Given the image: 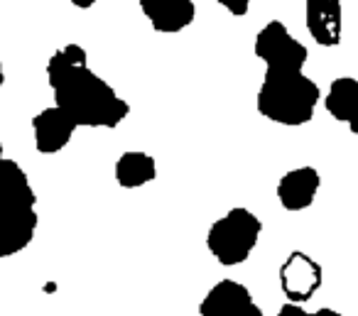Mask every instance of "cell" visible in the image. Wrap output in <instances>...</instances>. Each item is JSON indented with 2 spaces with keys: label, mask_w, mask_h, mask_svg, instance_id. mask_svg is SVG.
<instances>
[{
  "label": "cell",
  "mask_w": 358,
  "mask_h": 316,
  "mask_svg": "<svg viewBox=\"0 0 358 316\" xmlns=\"http://www.w3.org/2000/svg\"><path fill=\"white\" fill-rule=\"evenodd\" d=\"M253 52L265 62V76L258 89V113L285 128L307 125L322 101L317 81L304 74L309 50L292 37L282 20H270L255 35Z\"/></svg>",
  "instance_id": "6da1fadb"
},
{
  "label": "cell",
  "mask_w": 358,
  "mask_h": 316,
  "mask_svg": "<svg viewBox=\"0 0 358 316\" xmlns=\"http://www.w3.org/2000/svg\"><path fill=\"white\" fill-rule=\"evenodd\" d=\"M47 84L62 108L79 128H118L130 103L89 66L86 50L76 42L59 47L47 62Z\"/></svg>",
  "instance_id": "7a4b0ae2"
},
{
  "label": "cell",
  "mask_w": 358,
  "mask_h": 316,
  "mask_svg": "<svg viewBox=\"0 0 358 316\" xmlns=\"http://www.w3.org/2000/svg\"><path fill=\"white\" fill-rule=\"evenodd\" d=\"M40 216L37 194L15 159L0 162V260L22 252L35 240Z\"/></svg>",
  "instance_id": "3957f363"
},
{
  "label": "cell",
  "mask_w": 358,
  "mask_h": 316,
  "mask_svg": "<svg viewBox=\"0 0 358 316\" xmlns=\"http://www.w3.org/2000/svg\"><path fill=\"white\" fill-rule=\"evenodd\" d=\"M260 233L263 221L250 208L236 206L209 226L206 247L224 267H236L253 255Z\"/></svg>",
  "instance_id": "277c9868"
},
{
  "label": "cell",
  "mask_w": 358,
  "mask_h": 316,
  "mask_svg": "<svg viewBox=\"0 0 358 316\" xmlns=\"http://www.w3.org/2000/svg\"><path fill=\"white\" fill-rule=\"evenodd\" d=\"M280 289L289 304H304L319 292L324 282V270L304 250H292L280 265Z\"/></svg>",
  "instance_id": "5b68a950"
},
{
  "label": "cell",
  "mask_w": 358,
  "mask_h": 316,
  "mask_svg": "<svg viewBox=\"0 0 358 316\" xmlns=\"http://www.w3.org/2000/svg\"><path fill=\"white\" fill-rule=\"evenodd\" d=\"M304 25L319 47H338L343 32L341 0H304Z\"/></svg>",
  "instance_id": "8992f818"
},
{
  "label": "cell",
  "mask_w": 358,
  "mask_h": 316,
  "mask_svg": "<svg viewBox=\"0 0 358 316\" xmlns=\"http://www.w3.org/2000/svg\"><path fill=\"white\" fill-rule=\"evenodd\" d=\"M79 125L69 118L62 108L50 106L35 113L32 118V138H35V150L40 155H57L71 143Z\"/></svg>",
  "instance_id": "52a82bcc"
},
{
  "label": "cell",
  "mask_w": 358,
  "mask_h": 316,
  "mask_svg": "<svg viewBox=\"0 0 358 316\" xmlns=\"http://www.w3.org/2000/svg\"><path fill=\"white\" fill-rule=\"evenodd\" d=\"M138 6L159 35H177L196 20L194 0H138Z\"/></svg>",
  "instance_id": "ba28073f"
},
{
  "label": "cell",
  "mask_w": 358,
  "mask_h": 316,
  "mask_svg": "<svg viewBox=\"0 0 358 316\" xmlns=\"http://www.w3.org/2000/svg\"><path fill=\"white\" fill-rule=\"evenodd\" d=\"M322 187V177L314 167H294L285 172L278 182V201L285 211H304L314 203Z\"/></svg>",
  "instance_id": "9c48e42d"
},
{
  "label": "cell",
  "mask_w": 358,
  "mask_h": 316,
  "mask_svg": "<svg viewBox=\"0 0 358 316\" xmlns=\"http://www.w3.org/2000/svg\"><path fill=\"white\" fill-rule=\"evenodd\" d=\"M248 304H253L248 287L236 280H221L206 292L199 316H241Z\"/></svg>",
  "instance_id": "30bf717a"
},
{
  "label": "cell",
  "mask_w": 358,
  "mask_h": 316,
  "mask_svg": "<svg viewBox=\"0 0 358 316\" xmlns=\"http://www.w3.org/2000/svg\"><path fill=\"white\" fill-rule=\"evenodd\" d=\"M324 108L334 120L343 123L353 135H358V81L353 76L334 79L324 96Z\"/></svg>",
  "instance_id": "8fae6325"
},
{
  "label": "cell",
  "mask_w": 358,
  "mask_h": 316,
  "mask_svg": "<svg viewBox=\"0 0 358 316\" xmlns=\"http://www.w3.org/2000/svg\"><path fill=\"white\" fill-rule=\"evenodd\" d=\"M113 177L123 189H140L157 179V162L148 152H123L115 159Z\"/></svg>",
  "instance_id": "7c38bea8"
},
{
  "label": "cell",
  "mask_w": 358,
  "mask_h": 316,
  "mask_svg": "<svg viewBox=\"0 0 358 316\" xmlns=\"http://www.w3.org/2000/svg\"><path fill=\"white\" fill-rule=\"evenodd\" d=\"M221 8H224L229 15H234V17H245L248 15V10H250V3L253 0H216Z\"/></svg>",
  "instance_id": "4fadbf2b"
},
{
  "label": "cell",
  "mask_w": 358,
  "mask_h": 316,
  "mask_svg": "<svg viewBox=\"0 0 358 316\" xmlns=\"http://www.w3.org/2000/svg\"><path fill=\"white\" fill-rule=\"evenodd\" d=\"M278 316H309V311L302 309V304H282V309H280Z\"/></svg>",
  "instance_id": "5bb4252c"
},
{
  "label": "cell",
  "mask_w": 358,
  "mask_h": 316,
  "mask_svg": "<svg viewBox=\"0 0 358 316\" xmlns=\"http://www.w3.org/2000/svg\"><path fill=\"white\" fill-rule=\"evenodd\" d=\"M241 316H265V311L260 309V306L253 301V304H248V306H245V309H243V314H241Z\"/></svg>",
  "instance_id": "9a60e30c"
},
{
  "label": "cell",
  "mask_w": 358,
  "mask_h": 316,
  "mask_svg": "<svg viewBox=\"0 0 358 316\" xmlns=\"http://www.w3.org/2000/svg\"><path fill=\"white\" fill-rule=\"evenodd\" d=\"M96 3H99V0H71V6L79 8V10H91Z\"/></svg>",
  "instance_id": "2e32d148"
},
{
  "label": "cell",
  "mask_w": 358,
  "mask_h": 316,
  "mask_svg": "<svg viewBox=\"0 0 358 316\" xmlns=\"http://www.w3.org/2000/svg\"><path fill=\"white\" fill-rule=\"evenodd\" d=\"M309 316H343V314H341V311H336V309H329V306H322V309L312 311Z\"/></svg>",
  "instance_id": "e0dca14e"
},
{
  "label": "cell",
  "mask_w": 358,
  "mask_h": 316,
  "mask_svg": "<svg viewBox=\"0 0 358 316\" xmlns=\"http://www.w3.org/2000/svg\"><path fill=\"white\" fill-rule=\"evenodd\" d=\"M3 84H6V71H3V64H0V89H3Z\"/></svg>",
  "instance_id": "ac0fdd59"
},
{
  "label": "cell",
  "mask_w": 358,
  "mask_h": 316,
  "mask_svg": "<svg viewBox=\"0 0 358 316\" xmlns=\"http://www.w3.org/2000/svg\"><path fill=\"white\" fill-rule=\"evenodd\" d=\"M3 159L6 157H3V143H0V162H3Z\"/></svg>",
  "instance_id": "d6986e66"
}]
</instances>
